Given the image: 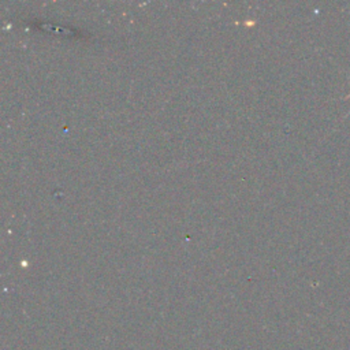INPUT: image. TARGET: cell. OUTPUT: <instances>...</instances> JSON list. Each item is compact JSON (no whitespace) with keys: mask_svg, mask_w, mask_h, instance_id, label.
<instances>
[{"mask_svg":"<svg viewBox=\"0 0 350 350\" xmlns=\"http://www.w3.org/2000/svg\"><path fill=\"white\" fill-rule=\"evenodd\" d=\"M349 97H350V94H347V96H346V98H349ZM349 115H350V111H349V112H347V113H346V115H345V116H346V118H347V116H349Z\"/></svg>","mask_w":350,"mask_h":350,"instance_id":"1","label":"cell"}]
</instances>
